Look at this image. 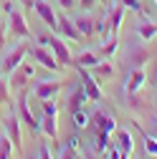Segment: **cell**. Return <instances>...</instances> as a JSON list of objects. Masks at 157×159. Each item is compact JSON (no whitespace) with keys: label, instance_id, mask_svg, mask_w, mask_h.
I'll return each instance as SVG.
<instances>
[{"label":"cell","instance_id":"cell-35","mask_svg":"<svg viewBox=\"0 0 157 159\" xmlns=\"http://www.w3.org/2000/svg\"><path fill=\"white\" fill-rule=\"evenodd\" d=\"M21 71H23V73L31 78V76H36V63H31V61H23V63H21Z\"/></svg>","mask_w":157,"mask_h":159},{"label":"cell","instance_id":"cell-17","mask_svg":"<svg viewBox=\"0 0 157 159\" xmlns=\"http://www.w3.org/2000/svg\"><path fill=\"white\" fill-rule=\"evenodd\" d=\"M74 25L78 28V33H81L84 38L94 35V18H91V15H76V18H74Z\"/></svg>","mask_w":157,"mask_h":159},{"label":"cell","instance_id":"cell-15","mask_svg":"<svg viewBox=\"0 0 157 159\" xmlns=\"http://www.w3.org/2000/svg\"><path fill=\"white\" fill-rule=\"evenodd\" d=\"M134 33H137V38H142V43H150V41L157 38V23L145 20V23H140V25L134 28Z\"/></svg>","mask_w":157,"mask_h":159},{"label":"cell","instance_id":"cell-34","mask_svg":"<svg viewBox=\"0 0 157 159\" xmlns=\"http://www.w3.org/2000/svg\"><path fill=\"white\" fill-rule=\"evenodd\" d=\"M66 144H69V147H71V149H74L76 154H81V149H84V144H81V139H78V136H71Z\"/></svg>","mask_w":157,"mask_h":159},{"label":"cell","instance_id":"cell-30","mask_svg":"<svg viewBox=\"0 0 157 159\" xmlns=\"http://www.w3.org/2000/svg\"><path fill=\"white\" fill-rule=\"evenodd\" d=\"M119 3H122L127 10L137 13V15H145V8H142V3H140V0H119Z\"/></svg>","mask_w":157,"mask_h":159},{"label":"cell","instance_id":"cell-24","mask_svg":"<svg viewBox=\"0 0 157 159\" xmlns=\"http://www.w3.org/2000/svg\"><path fill=\"white\" fill-rule=\"evenodd\" d=\"M91 71L96 73V76H94L96 81H99V78H112V76H114V66H112V63H107V61H99Z\"/></svg>","mask_w":157,"mask_h":159},{"label":"cell","instance_id":"cell-23","mask_svg":"<svg viewBox=\"0 0 157 159\" xmlns=\"http://www.w3.org/2000/svg\"><path fill=\"white\" fill-rule=\"evenodd\" d=\"M109 134H102V131H96V139H94V152L99 154V157H104L107 152H109Z\"/></svg>","mask_w":157,"mask_h":159},{"label":"cell","instance_id":"cell-1","mask_svg":"<svg viewBox=\"0 0 157 159\" xmlns=\"http://www.w3.org/2000/svg\"><path fill=\"white\" fill-rule=\"evenodd\" d=\"M38 46H46L61 66H71V63H74V56H71L69 46H66L58 35H41V38H38Z\"/></svg>","mask_w":157,"mask_h":159},{"label":"cell","instance_id":"cell-40","mask_svg":"<svg viewBox=\"0 0 157 159\" xmlns=\"http://www.w3.org/2000/svg\"><path fill=\"white\" fill-rule=\"evenodd\" d=\"M150 134H152V136H157V116L152 119V126H150Z\"/></svg>","mask_w":157,"mask_h":159},{"label":"cell","instance_id":"cell-33","mask_svg":"<svg viewBox=\"0 0 157 159\" xmlns=\"http://www.w3.org/2000/svg\"><path fill=\"white\" fill-rule=\"evenodd\" d=\"M109 159H129V154H124L117 144H112V147H109Z\"/></svg>","mask_w":157,"mask_h":159},{"label":"cell","instance_id":"cell-38","mask_svg":"<svg viewBox=\"0 0 157 159\" xmlns=\"http://www.w3.org/2000/svg\"><path fill=\"white\" fill-rule=\"evenodd\" d=\"M58 5H61L64 10H71V8L76 5V0H58Z\"/></svg>","mask_w":157,"mask_h":159},{"label":"cell","instance_id":"cell-7","mask_svg":"<svg viewBox=\"0 0 157 159\" xmlns=\"http://www.w3.org/2000/svg\"><path fill=\"white\" fill-rule=\"evenodd\" d=\"M5 134H8V139H10V144H13V149L15 152H21L23 149V136H21V119H18V114H8V119H5Z\"/></svg>","mask_w":157,"mask_h":159},{"label":"cell","instance_id":"cell-10","mask_svg":"<svg viewBox=\"0 0 157 159\" xmlns=\"http://www.w3.org/2000/svg\"><path fill=\"white\" fill-rule=\"evenodd\" d=\"M91 124L96 126V131L109 134V136L117 131V121H114V116H112V114H107V111H102V109L91 114Z\"/></svg>","mask_w":157,"mask_h":159},{"label":"cell","instance_id":"cell-11","mask_svg":"<svg viewBox=\"0 0 157 159\" xmlns=\"http://www.w3.org/2000/svg\"><path fill=\"white\" fill-rule=\"evenodd\" d=\"M56 33L61 35V38H69V41H74V43H78L81 41V33H78V28L74 25V18H66V15H58V28H56Z\"/></svg>","mask_w":157,"mask_h":159},{"label":"cell","instance_id":"cell-29","mask_svg":"<svg viewBox=\"0 0 157 159\" xmlns=\"http://www.w3.org/2000/svg\"><path fill=\"white\" fill-rule=\"evenodd\" d=\"M142 142H145V149H147V154L157 157V136H152V134H142Z\"/></svg>","mask_w":157,"mask_h":159},{"label":"cell","instance_id":"cell-32","mask_svg":"<svg viewBox=\"0 0 157 159\" xmlns=\"http://www.w3.org/2000/svg\"><path fill=\"white\" fill-rule=\"evenodd\" d=\"M36 159H53V154H51V144L41 142V147H38V157H36Z\"/></svg>","mask_w":157,"mask_h":159},{"label":"cell","instance_id":"cell-18","mask_svg":"<svg viewBox=\"0 0 157 159\" xmlns=\"http://www.w3.org/2000/svg\"><path fill=\"white\" fill-rule=\"evenodd\" d=\"M99 61H102V56L94 53V51H84V53L76 56V66H78V68H94Z\"/></svg>","mask_w":157,"mask_h":159},{"label":"cell","instance_id":"cell-13","mask_svg":"<svg viewBox=\"0 0 157 159\" xmlns=\"http://www.w3.org/2000/svg\"><path fill=\"white\" fill-rule=\"evenodd\" d=\"M145 81H147L145 71H142V68H132V71H129V76H127V86H124L127 96L140 93V91H142V86H145Z\"/></svg>","mask_w":157,"mask_h":159},{"label":"cell","instance_id":"cell-16","mask_svg":"<svg viewBox=\"0 0 157 159\" xmlns=\"http://www.w3.org/2000/svg\"><path fill=\"white\" fill-rule=\"evenodd\" d=\"M114 136H117V147H119L124 154H132L134 152V139H132V134L127 129H117Z\"/></svg>","mask_w":157,"mask_h":159},{"label":"cell","instance_id":"cell-6","mask_svg":"<svg viewBox=\"0 0 157 159\" xmlns=\"http://www.w3.org/2000/svg\"><path fill=\"white\" fill-rule=\"evenodd\" d=\"M18 114H21V121H23L26 126H31L33 134H41V119H36V116H33V111H31V106H28L26 93L18 96Z\"/></svg>","mask_w":157,"mask_h":159},{"label":"cell","instance_id":"cell-12","mask_svg":"<svg viewBox=\"0 0 157 159\" xmlns=\"http://www.w3.org/2000/svg\"><path fill=\"white\" fill-rule=\"evenodd\" d=\"M127 15V8L122 3H117L109 8V15H107V23H109V35H119V28H122V20Z\"/></svg>","mask_w":157,"mask_h":159},{"label":"cell","instance_id":"cell-28","mask_svg":"<svg viewBox=\"0 0 157 159\" xmlns=\"http://www.w3.org/2000/svg\"><path fill=\"white\" fill-rule=\"evenodd\" d=\"M8 81H10V86H18V89H21V86H26V81H28V76L23 73V71H13L10 76H8Z\"/></svg>","mask_w":157,"mask_h":159},{"label":"cell","instance_id":"cell-37","mask_svg":"<svg viewBox=\"0 0 157 159\" xmlns=\"http://www.w3.org/2000/svg\"><path fill=\"white\" fill-rule=\"evenodd\" d=\"M78 3H81V8H84V10H94L99 0H78Z\"/></svg>","mask_w":157,"mask_h":159},{"label":"cell","instance_id":"cell-20","mask_svg":"<svg viewBox=\"0 0 157 159\" xmlns=\"http://www.w3.org/2000/svg\"><path fill=\"white\" fill-rule=\"evenodd\" d=\"M89 101V96H86V91H84V86L81 89H74V93H71V101H69V109L71 111H76V109H84V104Z\"/></svg>","mask_w":157,"mask_h":159},{"label":"cell","instance_id":"cell-36","mask_svg":"<svg viewBox=\"0 0 157 159\" xmlns=\"http://www.w3.org/2000/svg\"><path fill=\"white\" fill-rule=\"evenodd\" d=\"M5 35H8V23L0 20V46H5Z\"/></svg>","mask_w":157,"mask_h":159},{"label":"cell","instance_id":"cell-22","mask_svg":"<svg viewBox=\"0 0 157 159\" xmlns=\"http://www.w3.org/2000/svg\"><path fill=\"white\" fill-rule=\"evenodd\" d=\"M71 121H74L76 129H86V126L91 124V116H89L84 109H76V111H71Z\"/></svg>","mask_w":157,"mask_h":159},{"label":"cell","instance_id":"cell-27","mask_svg":"<svg viewBox=\"0 0 157 159\" xmlns=\"http://www.w3.org/2000/svg\"><path fill=\"white\" fill-rule=\"evenodd\" d=\"M10 101V81L8 76H0V104Z\"/></svg>","mask_w":157,"mask_h":159},{"label":"cell","instance_id":"cell-42","mask_svg":"<svg viewBox=\"0 0 157 159\" xmlns=\"http://www.w3.org/2000/svg\"><path fill=\"white\" fill-rule=\"evenodd\" d=\"M0 20H3V13H0Z\"/></svg>","mask_w":157,"mask_h":159},{"label":"cell","instance_id":"cell-4","mask_svg":"<svg viewBox=\"0 0 157 159\" xmlns=\"http://www.w3.org/2000/svg\"><path fill=\"white\" fill-rule=\"evenodd\" d=\"M31 56H33V61L38 63V66H43V68H48V71H53V73H58L64 66L53 58V53L46 48V46H31V51H28Z\"/></svg>","mask_w":157,"mask_h":159},{"label":"cell","instance_id":"cell-2","mask_svg":"<svg viewBox=\"0 0 157 159\" xmlns=\"http://www.w3.org/2000/svg\"><path fill=\"white\" fill-rule=\"evenodd\" d=\"M28 51H31V46H28L26 41H23V43L18 41V46H13V51H8V53H5V58H3V71H5V76H10L18 66L26 61Z\"/></svg>","mask_w":157,"mask_h":159},{"label":"cell","instance_id":"cell-44","mask_svg":"<svg viewBox=\"0 0 157 159\" xmlns=\"http://www.w3.org/2000/svg\"><path fill=\"white\" fill-rule=\"evenodd\" d=\"M155 5H157V0H155Z\"/></svg>","mask_w":157,"mask_h":159},{"label":"cell","instance_id":"cell-8","mask_svg":"<svg viewBox=\"0 0 157 159\" xmlns=\"http://www.w3.org/2000/svg\"><path fill=\"white\" fill-rule=\"evenodd\" d=\"M33 10L38 13V18L56 33V28H58V15H56V10L51 8V3L48 0H33Z\"/></svg>","mask_w":157,"mask_h":159},{"label":"cell","instance_id":"cell-9","mask_svg":"<svg viewBox=\"0 0 157 159\" xmlns=\"http://www.w3.org/2000/svg\"><path fill=\"white\" fill-rule=\"evenodd\" d=\"M78 76H81V86L89 96V101H102V89H99V81L89 73V68H78Z\"/></svg>","mask_w":157,"mask_h":159},{"label":"cell","instance_id":"cell-19","mask_svg":"<svg viewBox=\"0 0 157 159\" xmlns=\"http://www.w3.org/2000/svg\"><path fill=\"white\" fill-rule=\"evenodd\" d=\"M41 131L48 139H56L58 136V116H41Z\"/></svg>","mask_w":157,"mask_h":159},{"label":"cell","instance_id":"cell-43","mask_svg":"<svg viewBox=\"0 0 157 159\" xmlns=\"http://www.w3.org/2000/svg\"><path fill=\"white\" fill-rule=\"evenodd\" d=\"M102 3H107V0H102Z\"/></svg>","mask_w":157,"mask_h":159},{"label":"cell","instance_id":"cell-5","mask_svg":"<svg viewBox=\"0 0 157 159\" xmlns=\"http://www.w3.org/2000/svg\"><path fill=\"white\" fill-rule=\"evenodd\" d=\"M61 91V81H51V78H41V81L33 84V96L38 101H46V98H56Z\"/></svg>","mask_w":157,"mask_h":159},{"label":"cell","instance_id":"cell-3","mask_svg":"<svg viewBox=\"0 0 157 159\" xmlns=\"http://www.w3.org/2000/svg\"><path fill=\"white\" fill-rule=\"evenodd\" d=\"M8 30L18 38V41H28L31 38V25H28V20H26V15L21 13V10H10L8 13Z\"/></svg>","mask_w":157,"mask_h":159},{"label":"cell","instance_id":"cell-14","mask_svg":"<svg viewBox=\"0 0 157 159\" xmlns=\"http://www.w3.org/2000/svg\"><path fill=\"white\" fill-rule=\"evenodd\" d=\"M127 61H129L132 68H140V66H145L150 61V51L145 46H129L127 48Z\"/></svg>","mask_w":157,"mask_h":159},{"label":"cell","instance_id":"cell-26","mask_svg":"<svg viewBox=\"0 0 157 159\" xmlns=\"http://www.w3.org/2000/svg\"><path fill=\"white\" fill-rule=\"evenodd\" d=\"M10 154H13V144L8 134H0V159H10Z\"/></svg>","mask_w":157,"mask_h":159},{"label":"cell","instance_id":"cell-21","mask_svg":"<svg viewBox=\"0 0 157 159\" xmlns=\"http://www.w3.org/2000/svg\"><path fill=\"white\" fill-rule=\"evenodd\" d=\"M117 48H119V35H109V38H104V43H102V58H109V56H114L117 53Z\"/></svg>","mask_w":157,"mask_h":159},{"label":"cell","instance_id":"cell-39","mask_svg":"<svg viewBox=\"0 0 157 159\" xmlns=\"http://www.w3.org/2000/svg\"><path fill=\"white\" fill-rule=\"evenodd\" d=\"M0 8H3V10H5V13H10V10H15V5H13V3H10V0H5V3H3V5H0Z\"/></svg>","mask_w":157,"mask_h":159},{"label":"cell","instance_id":"cell-41","mask_svg":"<svg viewBox=\"0 0 157 159\" xmlns=\"http://www.w3.org/2000/svg\"><path fill=\"white\" fill-rule=\"evenodd\" d=\"M21 5H23L26 10H31V8H33V0H21Z\"/></svg>","mask_w":157,"mask_h":159},{"label":"cell","instance_id":"cell-25","mask_svg":"<svg viewBox=\"0 0 157 159\" xmlns=\"http://www.w3.org/2000/svg\"><path fill=\"white\" fill-rule=\"evenodd\" d=\"M41 116H58L56 98H46V101H41Z\"/></svg>","mask_w":157,"mask_h":159},{"label":"cell","instance_id":"cell-31","mask_svg":"<svg viewBox=\"0 0 157 159\" xmlns=\"http://www.w3.org/2000/svg\"><path fill=\"white\" fill-rule=\"evenodd\" d=\"M58 159H78V154H76L69 144H64L61 149H58Z\"/></svg>","mask_w":157,"mask_h":159}]
</instances>
